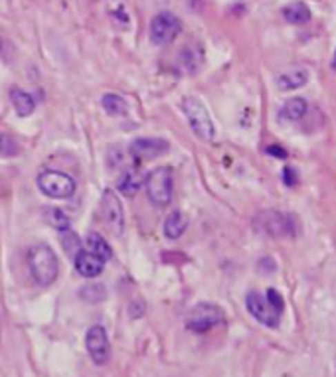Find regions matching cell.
Here are the masks:
<instances>
[{
    "label": "cell",
    "instance_id": "1",
    "mask_svg": "<svg viewBox=\"0 0 336 377\" xmlns=\"http://www.w3.org/2000/svg\"><path fill=\"white\" fill-rule=\"evenodd\" d=\"M28 267L30 273L34 276V281L42 287H50L56 283L59 273V263L56 253L52 251V247L40 245L32 247L28 253Z\"/></svg>",
    "mask_w": 336,
    "mask_h": 377
},
{
    "label": "cell",
    "instance_id": "2",
    "mask_svg": "<svg viewBox=\"0 0 336 377\" xmlns=\"http://www.w3.org/2000/svg\"><path fill=\"white\" fill-rule=\"evenodd\" d=\"M184 113H186V119L190 123L192 131L196 132V136L206 141V143H212L214 136H216V129H214L212 116L208 113L204 103L196 99V97L184 99Z\"/></svg>",
    "mask_w": 336,
    "mask_h": 377
},
{
    "label": "cell",
    "instance_id": "3",
    "mask_svg": "<svg viewBox=\"0 0 336 377\" xmlns=\"http://www.w3.org/2000/svg\"><path fill=\"white\" fill-rule=\"evenodd\" d=\"M146 196L155 205H168L172 202V170L168 166H161L152 170L145 180Z\"/></svg>",
    "mask_w": 336,
    "mask_h": 377
},
{
    "label": "cell",
    "instance_id": "4",
    "mask_svg": "<svg viewBox=\"0 0 336 377\" xmlns=\"http://www.w3.org/2000/svg\"><path fill=\"white\" fill-rule=\"evenodd\" d=\"M38 188L40 192L54 198V200H68L75 192V182L70 174L59 172V170H46L38 176Z\"/></svg>",
    "mask_w": 336,
    "mask_h": 377
},
{
    "label": "cell",
    "instance_id": "5",
    "mask_svg": "<svg viewBox=\"0 0 336 377\" xmlns=\"http://www.w3.org/2000/svg\"><path fill=\"white\" fill-rule=\"evenodd\" d=\"M224 322V310L212 303H200L192 308L186 318L188 330L196 334H204L212 328H216Z\"/></svg>",
    "mask_w": 336,
    "mask_h": 377
},
{
    "label": "cell",
    "instance_id": "6",
    "mask_svg": "<svg viewBox=\"0 0 336 377\" xmlns=\"http://www.w3.org/2000/svg\"><path fill=\"white\" fill-rule=\"evenodd\" d=\"M255 230L269 237H293L295 235V221L279 212H264L255 218Z\"/></svg>",
    "mask_w": 336,
    "mask_h": 377
},
{
    "label": "cell",
    "instance_id": "7",
    "mask_svg": "<svg viewBox=\"0 0 336 377\" xmlns=\"http://www.w3.org/2000/svg\"><path fill=\"white\" fill-rule=\"evenodd\" d=\"M182 30V22L172 12H159L150 22V40L157 45H168Z\"/></svg>",
    "mask_w": 336,
    "mask_h": 377
},
{
    "label": "cell",
    "instance_id": "8",
    "mask_svg": "<svg viewBox=\"0 0 336 377\" xmlns=\"http://www.w3.org/2000/svg\"><path fill=\"white\" fill-rule=\"evenodd\" d=\"M101 216L105 225L115 233L121 235L125 227V214H123V205L119 202L117 194L113 190H105L101 196Z\"/></svg>",
    "mask_w": 336,
    "mask_h": 377
},
{
    "label": "cell",
    "instance_id": "9",
    "mask_svg": "<svg viewBox=\"0 0 336 377\" xmlns=\"http://www.w3.org/2000/svg\"><path fill=\"white\" fill-rule=\"evenodd\" d=\"M86 348H88L89 358L97 365H105L111 358V346L109 338L103 326H91L88 336H86Z\"/></svg>",
    "mask_w": 336,
    "mask_h": 377
},
{
    "label": "cell",
    "instance_id": "10",
    "mask_svg": "<svg viewBox=\"0 0 336 377\" xmlns=\"http://www.w3.org/2000/svg\"><path fill=\"white\" fill-rule=\"evenodd\" d=\"M246 306H248L249 314L257 322H261L264 326L269 328H277L279 326V312H275L271 305L267 303L261 292H249L246 298Z\"/></svg>",
    "mask_w": 336,
    "mask_h": 377
},
{
    "label": "cell",
    "instance_id": "11",
    "mask_svg": "<svg viewBox=\"0 0 336 377\" xmlns=\"http://www.w3.org/2000/svg\"><path fill=\"white\" fill-rule=\"evenodd\" d=\"M168 150V143L164 139H137L129 146V154L135 160H155Z\"/></svg>",
    "mask_w": 336,
    "mask_h": 377
},
{
    "label": "cell",
    "instance_id": "12",
    "mask_svg": "<svg viewBox=\"0 0 336 377\" xmlns=\"http://www.w3.org/2000/svg\"><path fill=\"white\" fill-rule=\"evenodd\" d=\"M73 263H75L77 273L81 276H86V278H93V276L101 275L103 267H105V263L99 257H95L93 253H89V251H79L73 257Z\"/></svg>",
    "mask_w": 336,
    "mask_h": 377
},
{
    "label": "cell",
    "instance_id": "13",
    "mask_svg": "<svg viewBox=\"0 0 336 377\" xmlns=\"http://www.w3.org/2000/svg\"><path fill=\"white\" fill-rule=\"evenodd\" d=\"M308 81V72L303 68H293L283 72L277 77V88L281 91H295V89L303 88Z\"/></svg>",
    "mask_w": 336,
    "mask_h": 377
},
{
    "label": "cell",
    "instance_id": "14",
    "mask_svg": "<svg viewBox=\"0 0 336 377\" xmlns=\"http://www.w3.org/2000/svg\"><path fill=\"white\" fill-rule=\"evenodd\" d=\"M307 111L308 103L303 97H293L289 101H285V105L281 107L279 119L287 121V123H297V121H301L303 116L307 115Z\"/></svg>",
    "mask_w": 336,
    "mask_h": 377
},
{
    "label": "cell",
    "instance_id": "15",
    "mask_svg": "<svg viewBox=\"0 0 336 377\" xmlns=\"http://www.w3.org/2000/svg\"><path fill=\"white\" fill-rule=\"evenodd\" d=\"M146 176L141 172V170H127L125 174L119 178L117 182V190L123 194V196H127V198H132L141 186L145 184Z\"/></svg>",
    "mask_w": 336,
    "mask_h": 377
},
{
    "label": "cell",
    "instance_id": "16",
    "mask_svg": "<svg viewBox=\"0 0 336 377\" xmlns=\"http://www.w3.org/2000/svg\"><path fill=\"white\" fill-rule=\"evenodd\" d=\"M283 18L289 22V24H307L308 20L313 18V12L305 2L297 0L291 2L283 8Z\"/></svg>",
    "mask_w": 336,
    "mask_h": 377
},
{
    "label": "cell",
    "instance_id": "17",
    "mask_svg": "<svg viewBox=\"0 0 336 377\" xmlns=\"http://www.w3.org/2000/svg\"><path fill=\"white\" fill-rule=\"evenodd\" d=\"M86 247H88L89 253H93L95 257H99L103 263L113 259V249H111L109 243L103 239L101 235H97V233H89L88 239H86Z\"/></svg>",
    "mask_w": 336,
    "mask_h": 377
},
{
    "label": "cell",
    "instance_id": "18",
    "mask_svg": "<svg viewBox=\"0 0 336 377\" xmlns=\"http://www.w3.org/2000/svg\"><path fill=\"white\" fill-rule=\"evenodd\" d=\"M186 227H188V219L182 212L176 210L164 221V235L168 239H178V237H182V233L186 232Z\"/></svg>",
    "mask_w": 336,
    "mask_h": 377
},
{
    "label": "cell",
    "instance_id": "19",
    "mask_svg": "<svg viewBox=\"0 0 336 377\" xmlns=\"http://www.w3.org/2000/svg\"><path fill=\"white\" fill-rule=\"evenodd\" d=\"M10 101H12V107H14L16 113L20 116H28L34 111V97L30 95L28 91H24V89H10Z\"/></svg>",
    "mask_w": 336,
    "mask_h": 377
},
{
    "label": "cell",
    "instance_id": "20",
    "mask_svg": "<svg viewBox=\"0 0 336 377\" xmlns=\"http://www.w3.org/2000/svg\"><path fill=\"white\" fill-rule=\"evenodd\" d=\"M101 105L109 115H125L127 113V103H125V99L121 95H115V93L103 95Z\"/></svg>",
    "mask_w": 336,
    "mask_h": 377
},
{
    "label": "cell",
    "instance_id": "21",
    "mask_svg": "<svg viewBox=\"0 0 336 377\" xmlns=\"http://www.w3.org/2000/svg\"><path fill=\"white\" fill-rule=\"evenodd\" d=\"M44 218L46 221H48L54 230H58V232H68V230H70V218H68L61 210L50 207V210H46L44 212Z\"/></svg>",
    "mask_w": 336,
    "mask_h": 377
},
{
    "label": "cell",
    "instance_id": "22",
    "mask_svg": "<svg viewBox=\"0 0 336 377\" xmlns=\"http://www.w3.org/2000/svg\"><path fill=\"white\" fill-rule=\"evenodd\" d=\"M79 296L88 303H103L107 292H105L103 285H86L83 289L79 290Z\"/></svg>",
    "mask_w": 336,
    "mask_h": 377
},
{
    "label": "cell",
    "instance_id": "23",
    "mask_svg": "<svg viewBox=\"0 0 336 377\" xmlns=\"http://www.w3.org/2000/svg\"><path fill=\"white\" fill-rule=\"evenodd\" d=\"M61 245H63V249L70 253V255H77L79 251H81V243H79V237L75 235V233H72L70 230L63 233V237H61Z\"/></svg>",
    "mask_w": 336,
    "mask_h": 377
},
{
    "label": "cell",
    "instance_id": "24",
    "mask_svg": "<svg viewBox=\"0 0 336 377\" xmlns=\"http://www.w3.org/2000/svg\"><path fill=\"white\" fill-rule=\"evenodd\" d=\"M0 152L4 156H14L18 152V143L12 134H0Z\"/></svg>",
    "mask_w": 336,
    "mask_h": 377
},
{
    "label": "cell",
    "instance_id": "25",
    "mask_svg": "<svg viewBox=\"0 0 336 377\" xmlns=\"http://www.w3.org/2000/svg\"><path fill=\"white\" fill-rule=\"evenodd\" d=\"M265 298H267V303L271 305V308L275 310V312H283V298H281V294H279L275 289H269L267 290V294H265Z\"/></svg>",
    "mask_w": 336,
    "mask_h": 377
},
{
    "label": "cell",
    "instance_id": "26",
    "mask_svg": "<svg viewBox=\"0 0 336 377\" xmlns=\"http://www.w3.org/2000/svg\"><path fill=\"white\" fill-rule=\"evenodd\" d=\"M283 180H285V184H287V186H295V182H297V176L293 174L291 168H285V170H283Z\"/></svg>",
    "mask_w": 336,
    "mask_h": 377
},
{
    "label": "cell",
    "instance_id": "27",
    "mask_svg": "<svg viewBox=\"0 0 336 377\" xmlns=\"http://www.w3.org/2000/svg\"><path fill=\"white\" fill-rule=\"evenodd\" d=\"M267 152L273 154V156H277V159H287V152H285V148H281V146H269Z\"/></svg>",
    "mask_w": 336,
    "mask_h": 377
},
{
    "label": "cell",
    "instance_id": "28",
    "mask_svg": "<svg viewBox=\"0 0 336 377\" xmlns=\"http://www.w3.org/2000/svg\"><path fill=\"white\" fill-rule=\"evenodd\" d=\"M335 68H336V58H335Z\"/></svg>",
    "mask_w": 336,
    "mask_h": 377
}]
</instances>
